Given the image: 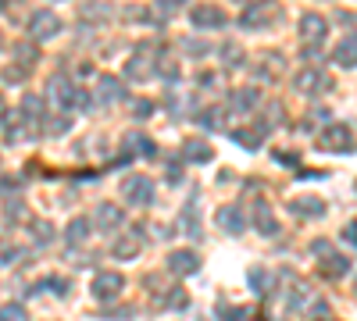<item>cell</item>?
<instances>
[{
	"label": "cell",
	"mask_w": 357,
	"mask_h": 321,
	"mask_svg": "<svg viewBox=\"0 0 357 321\" xmlns=\"http://www.w3.org/2000/svg\"><path fill=\"white\" fill-rule=\"evenodd\" d=\"M165 179H168V182H178V179H183V168H178V164H168V175H165Z\"/></svg>",
	"instance_id": "obj_39"
},
{
	"label": "cell",
	"mask_w": 357,
	"mask_h": 321,
	"mask_svg": "<svg viewBox=\"0 0 357 321\" xmlns=\"http://www.w3.org/2000/svg\"><path fill=\"white\" fill-rule=\"evenodd\" d=\"M122 289H126V275L122 272H114V268H107V272H97L93 275V282H89V293H93L97 300H118L122 297Z\"/></svg>",
	"instance_id": "obj_2"
},
{
	"label": "cell",
	"mask_w": 357,
	"mask_h": 321,
	"mask_svg": "<svg viewBox=\"0 0 357 321\" xmlns=\"http://www.w3.org/2000/svg\"><path fill=\"white\" fill-rule=\"evenodd\" d=\"M0 321H29V311L22 304H0Z\"/></svg>",
	"instance_id": "obj_30"
},
{
	"label": "cell",
	"mask_w": 357,
	"mask_h": 321,
	"mask_svg": "<svg viewBox=\"0 0 357 321\" xmlns=\"http://www.w3.org/2000/svg\"><path fill=\"white\" fill-rule=\"evenodd\" d=\"M122 200L132 203V208H146V203H154V182H151V175H126Z\"/></svg>",
	"instance_id": "obj_3"
},
{
	"label": "cell",
	"mask_w": 357,
	"mask_h": 321,
	"mask_svg": "<svg viewBox=\"0 0 357 321\" xmlns=\"http://www.w3.org/2000/svg\"><path fill=\"white\" fill-rule=\"evenodd\" d=\"M15 57H18V65L33 68V65L40 61V50H36L33 43H18V47H15Z\"/></svg>",
	"instance_id": "obj_29"
},
{
	"label": "cell",
	"mask_w": 357,
	"mask_h": 321,
	"mask_svg": "<svg viewBox=\"0 0 357 321\" xmlns=\"http://www.w3.org/2000/svg\"><path fill=\"white\" fill-rule=\"evenodd\" d=\"M93 225L100 232H114L126 225V211L118 208V203H97V214H93Z\"/></svg>",
	"instance_id": "obj_9"
},
{
	"label": "cell",
	"mask_w": 357,
	"mask_h": 321,
	"mask_svg": "<svg viewBox=\"0 0 357 321\" xmlns=\"http://www.w3.org/2000/svg\"><path fill=\"white\" fill-rule=\"evenodd\" d=\"M218 314H222L218 321H240V314H247V311H243V307H232V304H229V307L222 304V307H218Z\"/></svg>",
	"instance_id": "obj_35"
},
{
	"label": "cell",
	"mask_w": 357,
	"mask_h": 321,
	"mask_svg": "<svg viewBox=\"0 0 357 321\" xmlns=\"http://www.w3.org/2000/svg\"><path fill=\"white\" fill-rule=\"evenodd\" d=\"M272 18H275V4H250L240 22H243L247 29H261V25H268Z\"/></svg>",
	"instance_id": "obj_18"
},
{
	"label": "cell",
	"mask_w": 357,
	"mask_h": 321,
	"mask_svg": "<svg viewBox=\"0 0 357 321\" xmlns=\"http://www.w3.org/2000/svg\"><path fill=\"white\" fill-rule=\"evenodd\" d=\"M250 282L261 285V293H268V282H272V279H268V272H250Z\"/></svg>",
	"instance_id": "obj_37"
},
{
	"label": "cell",
	"mask_w": 357,
	"mask_h": 321,
	"mask_svg": "<svg viewBox=\"0 0 357 321\" xmlns=\"http://www.w3.org/2000/svg\"><path fill=\"white\" fill-rule=\"evenodd\" d=\"M343 240H347V243H354V240H357V232H354V221H347V228H343Z\"/></svg>",
	"instance_id": "obj_41"
},
{
	"label": "cell",
	"mask_w": 357,
	"mask_h": 321,
	"mask_svg": "<svg viewBox=\"0 0 357 321\" xmlns=\"http://www.w3.org/2000/svg\"><path fill=\"white\" fill-rule=\"evenodd\" d=\"M183 232L193 240H200V218H197V203H186L183 208Z\"/></svg>",
	"instance_id": "obj_28"
},
{
	"label": "cell",
	"mask_w": 357,
	"mask_h": 321,
	"mask_svg": "<svg viewBox=\"0 0 357 321\" xmlns=\"http://www.w3.org/2000/svg\"><path fill=\"white\" fill-rule=\"evenodd\" d=\"M275 161H279V164H296V154H282V150H275Z\"/></svg>",
	"instance_id": "obj_40"
},
{
	"label": "cell",
	"mask_w": 357,
	"mask_h": 321,
	"mask_svg": "<svg viewBox=\"0 0 357 321\" xmlns=\"http://www.w3.org/2000/svg\"><path fill=\"white\" fill-rule=\"evenodd\" d=\"M325 33H329V22H325V15H314V11H304L301 15V40L304 47H318L325 40Z\"/></svg>",
	"instance_id": "obj_5"
},
{
	"label": "cell",
	"mask_w": 357,
	"mask_h": 321,
	"mask_svg": "<svg viewBox=\"0 0 357 321\" xmlns=\"http://www.w3.org/2000/svg\"><path fill=\"white\" fill-rule=\"evenodd\" d=\"M168 272L172 275H197L200 272V257L193 253V250H172L168 253Z\"/></svg>",
	"instance_id": "obj_11"
},
{
	"label": "cell",
	"mask_w": 357,
	"mask_h": 321,
	"mask_svg": "<svg viewBox=\"0 0 357 321\" xmlns=\"http://www.w3.org/2000/svg\"><path fill=\"white\" fill-rule=\"evenodd\" d=\"M89 228H93V225H89L86 218H72V221H68V228H65V236H68V243H75V246H79V243H86V240H89Z\"/></svg>",
	"instance_id": "obj_26"
},
{
	"label": "cell",
	"mask_w": 357,
	"mask_h": 321,
	"mask_svg": "<svg viewBox=\"0 0 357 321\" xmlns=\"http://www.w3.org/2000/svg\"><path fill=\"white\" fill-rule=\"evenodd\" d=\"M333 57H336V65H340V68H354V65H357V40H354V36H347V40L336 47V54H333Z\"/></svg>",
	"instance_id": "obj_22"
},
{
	"label": "cell",
	"mask_w": 357,
	"mask_h": 321,
	"mask_svg": "<svg viewBox=\"0 0 357 321\" xmlns=\"http://www.w3.org/2000/svg\"><path fill=\"white\" fill-rule=\"evenodd\" d=\"M43 132L47 136H65L68 129H72V118H68V114H57V118H47V114H43Z\"/></svg>",
	"instance_id": "obj_27"
},
{
	"label": "cell",
	"mask_w": 357,
	"mask_h": 321,
	"mask_svg": "<svg viewBox=\"0 0 357 321\" xmlns=\"http://www.w3.org/2000/svg\"><path fill=\"white\" fill-rule=\"evenodd\" d=\"M183 157L190 164H207L215 157V147H211V143H204V139H186L183 143Z\"/></svg>",
	"instance_id": "obj_15"
},
{
	"label": "cell",
	"mask_w": 357,
	"mask_h": 321,
	"mask_svg": "<svg viewBox=\"0 0 357 321\" xmlns=\"http://www.w3.org/2000/svg\"><path fill=\"white\" fill-rule=\"evenodd\" d=\"M318 147L329 150V154H350V150H354V129L343 125V122L329 125V129L318 136Z\"/></svg>",
	"instance_id": "obj_4"
},
{
	"label": "cell",
	"mask_w": 357,
	"mask_h": 321,
	"mask_svg": "<svg viewBox=\"0 0 357 321\" xmlns=\"http://www.w3.org/2000/svg\"><path fill=\"white\" fill-rule=\"evenodd\" d=\"M122 143H126V154L129 157H146V161L158 157V143L151 136H143V132H126Z\"/></svg>",
	"instance_id": "obj_10"
},
{
	"label": "cell",
	"mask_w": 357,
	"mask_h": 321,
	"mask_svg": "<svg viewBox=\"0 0 357 321\" xmlns=\"http://www.w3.org/2000/svg\"><path fill=\"white\" fill-rule=\"evenodd\" d=\"M232 104L240 107V111H250V107L257 104V90H240V93L232 97Z\"/></svg>",
	"instance_id": "obj_32"
},
{
	"label": "cell",
	"mask_w": 357,
	"mask_h": 321,
	"mask_svg": "<svg viewBox=\"0 0 357 321\" xmlns=\"http://www.w3.org/2000/svg\"><path fill=\"white\" fill-rule=\"evenodd\" d=\"M289 211L296 218H321L325 214V200L321 196H296V200H289Z\"/></svg>",
	"instance_id": "obj_14"
},
{
	"label": "cell",
	"mask_w": 357,
	"mask_h": 321,
	"mask_svg": "<svg viewBox=\"0 0 357 321\" xmlns=\"http://www.w3.org/2000/svg\"><path fill=\"white\" fill-rule=\"evenodd\" d=\"M222 118H225V107H204V111L197 114V122H200L204 129H215V132H218V129H229Z\"/></svg>",
	"instance_id": "obj_25"
},
{
	"label": "cell",
	"mask_w": 357,
	"mask_h": 321,
	"mask_svg": "<svg viewBox=\"0 0 357 321\" xmlns=\"http://www.w3.org/2000/svg\"><path fill=\"white\" fill-rule=\"evenodd\" d=\"M254 225H257L261 236H279V221H275L272 208H268L264 200H257V208H254Z\"/></svg>",
	"instance_id": "obj_17"
},
{
	"label": "cell",
	"mask_w": 357,
	"mask_h": 321,
	"mask_svg": "<svg viewBox=\"0 0 357 321\" xmlns=\"http://www.w3.org/2000/svg\"><path fill=\"white\" fill-rule=\"evenodd\" d=\"M132 114H136V118H151L154 104H151V100H136V104H132Z\"/></svg>",
	"instance_id": "obj_36"
},
{
	"label": "cell",
	"mask_w": 357,
	"mask_h": 321,
	"mask_svg": "<svg viewBox=\"0 0 357 321\" xmlns=\"http://www.w3.org/2000/svg\"><path fill=\"white\" fill-rule=\"evenodd\" d=\"M139 232H143V228L114 236V243H111V257H114V260H132V257L143 250V236H139Z\"/></svg>",
	"instance_id": "obj_6"
},
{
	"label": "cell",
	"mask_w": 357,
	"mask_h": 321,
	"mask_svg": "<svg viewBox=\"0 0 357 321\" xmlns=\"http://www.w3.org/2000/svg\"><path fill=\"white\" fill-rule=\"evenodd\" d=\"M47 90H50V97L61 104V107H72V104H75V86H72L65 75H54V79L47 82Z\"/></svg>",
	"instance_id": "obj_16"
},
{
	"label": "cell",
	"mask_w": 357,
	"mask_h": 321,
	"mask_svg": "<svg viewBox=\"0 0 357 321\" xmlns=\"http://www.w3.org/2000/svg\"><path fill=\"white\" fill-rule=\"evenodd\" d=\"M318 272L321 275H329V279H343L350 272V257H340V253H325L318 260Z\"/></svg>",
	"instance_id": "obj_19"
},
{
	"label": "cell",
	"mask_w": 357,
	"mask_h": 321,
	"mask_svg": "<svg viewBox=\"0 0 357 321\" xmlns=\"http://www.w3.org/2000/svg\"><path fill=\"white\" fill-rule=\"evenodd\" d=\"M154 61H158V54H154V47H143V50H136L132 54V61L126 65V75L129 79H151L158 68H154Z\"/></svg>",
	"instance_id": "obj_7"
},
{
	"label": "cell",
	"mask_w": 357,
	"mask_h": 321,
	"mask_svg": "<svg viewBox=\"0 0 357 321\" xmlns=\"http://www.w3.org/2000/svg\"><path fill=\"white\" fill-rule=\"evenodd\" d=\"M22 250H11V246H4L0 250V265H15V257H18Z\"/></svg>",
	"instance_id": "obj_38"
},
{
	"label": "cell",
	"mask_w": 357,
	"mask_h": 321,
	"mask_svg": "<svg viewBox=\"0 0 357 321\" xmlns=\"http://www.w3.org/2000/svg\"><path fill=\"white\" fill-rule=\"evenodd\" d=\"M33 240L36 243H50L54 240V225L50 221H33Z\"/></svg>",
	"instance_id": "obj_31"
},
{
	"label": "cell",
	"mask_w": 357,
	"mask_h": 321,
	"mask_svg": "<svg viewBox=\"0 0 357 321\" xmlns=\"http://www.w3.org/2000/svg\"><path fill=\"white\" fill-rule=\"evenodd\" d=\"M126 90H122V82H118L114 75H100L97 79V100L100 104H111V100H122Z\"/></svg>",
	"instance_id": "obj_21"
},
{
	"label": "cell",
	"mask_w": 357,
	"mask_h": 321,
	"mask_svg": "<svg viewBox=\"0 0 357 321\" xmlns=\"http://www.w3.org/2000/svg\"><path fill=\"white\" fill-rule=\"evenodd\" d=\"M4 114H8V104H4V97H0V125H4Z\"/></svg>",
	"instance_id": "obj_42"
},
{
	"label": "cell",
	"mask_w": 357,
	"mask_h": 321,
	"mask_svg": "<svg viewBox=\"0 0 357 321\" xmlns=\"http://www.w3.org/2000/svg\"><path fill=\"white\" fill-rule=\"evenodd\" d=\"M47 285H50V293H57V297H68V279H61V275H50V279H47Z\"/></svg>",
	"instance_id": "obj_34"
},
{
	"label": "cell",
	"mask_w": 357,
	"mask_h": 321,
	"mask_svg": "<svg viewBox=\"0 0 357 321\" xmlns=\"http://www.w3.org/2000/svg\"><path fill=\"white\" fill-rule=\"evenodd\" d=\"M218 225H222V232H229V236H243L247 218H243V211L236 208V203H225V208L218 211Z\"/></svg>",
	"instance_id": "obj_13"
},
{
	"label": "cell",
	"mask_w": 357,
	"mask_h": 321,
	"mask_svg": "<svg viewBox=\"0 0 357 321\" xmlns=\"http://www.w3.org/2000/svg\"><path fill=\"white\" fill-rule=\"evenodd\" d=\"M293 90L296 93H321V90H329V79H325L314 65H307L301 75L293 79Z\"/></svg>",
	"instance_id": "obj_12"
},
{
	"label": "cell",
	"mask_w": 357,
	"mask_h": 321,
	"mask_svg": "<svg viewBox=\"0 0 357 321\" xmlns=\"http://www.w3.org/2000/svg\"><path fill=\"white\" fill-rule=\"evenodd\" d=\"M29 40H36V43H43V40H54L57 33H61V18H57V11H47V8H40V11H33L29 15Z\"/></svg>",
	"instance_id": "obj_1"
},
{
	"label": "cell",
	"mask_w": 357,
	"mask_h": 321,
	"mask_svg": "<svg viewBox=\"0 0 357 321\" xmlns=\"http://www.w3.org/2000/svg\"><path fill=\"white\" fill-rule=\"evenodd\" d=\"M229 136H232V143H240V147H247V150H257L261 139H264V132H261L257 125H254V129H232Z\"/></svg>",
	"instance_id": "obj_23"
},
{
	"label": "cell",
	"mask_w": 357,
	"mask_h": 321,
	"mask_svg": "<svg viewBox=\"0 0 357 321\" xmlns=\"http://www.w3.org/2000/svg\"><path fill=\"white\" fill-rule=\"evenodd\" d=\"M18 114H22L25 122H29V118L40 122V118H43V97H40V93H25V97H22V111H18Z\"/></svg>",
	"instance_id": "obj_24"
},
{
	"label": "cell",
	"mask_w": 357,
	"mask_h": 321,
	"mask_svg": "<svg viewBox=\"0 0 357 321\" xmlns=\"http://www.w3.org/2000/svg\"><path fill=\"white\" fill-rule=\"evenodd\" d=\"M29 75V68L25 65H8L4 72H0V79H4V82H22Z\"/></svg>",
	"instance_id": "obj_33"
},
{
	"label": "cell",
	"mask_w": 357,
	"mask_h": 321,
	"mask_svg": "<svg viewBox=\"0 0 357 321\" xmlns=\"http://www.w3.org/2000/svg\"><path fill=\"white\" fill-rule=\"evenodd\" d=\"M190 22L204 33V29H222V25L229 22V15H225L222 8H215V4H200V8L190 11Z\"/></svg>",
	"instance_id": "obj_8"
},
{
	"label": "cell",
	"mask_w": 357,
	"mask_h": 321,
	"mask_svg": "<svg viewBox=\"0 0 357 321\" xmlns=\"http://www.w3.org/2000/svg\"><path fill=\"white\" fill-rule=\"evenodd\" d=\"M0 43H4V40H0Z\"/></svg>",
	"instance_id": "obj_43"
},
{
	"label": "cell",
	"mask_w": 357,
	"mask_h": 321,
	"mask_svg": "<svg viewBox=\"0 0 357 321\" xmlns=\"http://www.w3.org/2000/svg\"><path fill=\"white\" fill-rule=\"evenodd\" d=\"M4 136H8V143H22V139H29V122L22 118L18 111H8V114H4Z\"/></svg>",
	"instance_id": "obj_20"
}]
</instances>
